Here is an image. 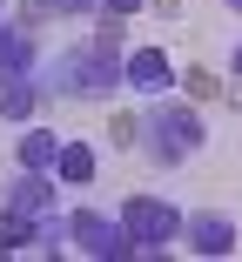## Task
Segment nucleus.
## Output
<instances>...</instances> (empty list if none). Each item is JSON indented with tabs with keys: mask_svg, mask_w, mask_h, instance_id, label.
<instances>
[{
	"mask_svg": "<svg viewBox=\"0 0 242 262\" xmlns=\"http://www.w3.org/2000/svg\"><path fill=\"white\" fill-rule=\"evenodd\" d=\"M148 148H155V162H182V155H195L202 148V135H195V115L188 108H155L148 115Z\"/></svg>",
	"mask_w": 242,
	"mask_h": 262,
	"instance_id": "f257e3e1",
	"label": "nucleus"
},
{
	"mask_svg": "<svg viewBox=\"0 0 242 262\" xmlns=\"http://www.w3.org/2000/svg\"><path fill=\"white\" fill-rule=\"evenodd\" d=\"M121 235H128V249H162V242L175 235V208H168V202H128Z\"/></svg>",
	"mask_w": 242,
	"mask_h": 262,
	"instance_id": "f03ea898",
	"label": "nucleus"
},
{
	"mask_svg": "<svg viewBox=\"0 0 242 262\" xmlns=\"http://www.w3.org/2000/svg\"><path fill=\"white\" fill-rule=\"evenodd\" d=\"M128 88L135 94H168V54H162V47L128 54Z\"/></svg>",
	"mask_w": 242,
	"mask_h": 262,
	"instance_id": "7ed1b4c3",
	"label": "nucleus"
},
{
	"mask_svg": "<svg viewBox=\"0 0 242 262\" xmlns=\"http://www.w3.org/2000/svg\"><path fill=\"white\" fill-rule=\"evenodd\" d=\"M74 249H81V255H121V249H128V235H121L115 222H94V215H74Z\"/></svg>",
	"mask_w": 242,
	"mask_h": 262,
	"instance_id": "20e7f679",
	"label": "nucleus"
},
{
	"mask_svg": "<svg viewBox=\"0 0 242 262\" xmlns=\"http://www.w3.org/2000/svg\"><path fill=\"white\" fill-rule=\"evenodd\" d=\"M188 249L229 255V249H235V222H229V215H195V222H188Z\"/></svg>",
	"mask_w": 242,
	"mask_h": 262,
	"instance_id": "39448f33",
	"label": "nucleus"
},
{
	"mask_svg": "<svg viewBox=\"0 0 242 262\" xmlns=\"http://www.w3.org/2000/svg\"><path fill=\"white\" fill-rule=\"evenodd\" d=\"M54 148H61L54 135H47V128H34V135L20 141V162H27V168H47V162H54Z\"/></svg>",
	"mask_w": 242,
	"mask_h": 262,
	"instance_id": "423d86ee",
	"label": "nucleus"
},
{
	"mask_svg": "<svg viewBox=\"0 0 242 262\" xmlns=\"http://www.w3.org/2000/svg\"><path fill=\"white\" fill-rule=\"evenodd\" d=\"M61 175L68 182H87L94 175V148H61Z\"/></svg>",
	"mask_w": 242,
	"mask_h": 262,
	"instance_id": "0eeeda50",
	"label": "nucleus"
},
{
	"mask_svg": "<svg viewBox=\"0 0 242 262\" xmlns=\"http://www.w3.org/2000/svg\"><path fill=\"white\" fill-rule=\"evenodd\" d=\"M0 108H7V115H27L34 108V88L27 81H7V88H0Z\"/></svg>",
	"mask_w": 242,
	"mask_h": 262,
	"instance_id": "6e6552de",
	"label": "nucleus"
},
{
	"mask_svg": "<svg viewBox=\"0 0 242 262\" xmlns=\"http://www.w3.org/2000/svg\"><path fill=\"white\" fill-rule=\"evenodd\" d=\"M235 74H242V47H235Z\"/></svg>",
	"mask_w": 242,
	"mask_h": 262,
	"instance_id": "1a4fd4ad",
	"label": "nucleus"
},
{
	"mask_svg": "<svg viewBox=\"0 0 242 262\" xmlns=\"http://www.w3.org/2000/svg\"><path fill=\"white\" fill-rule=\"evenodd\" d=\"M229 7H242V0H229Z\"/></svg>",
	"mask_w": 242,
	"mask_h": 262,
	"instance_id": "9d476101",
	"label": "nucleus"
}]
</instances>
